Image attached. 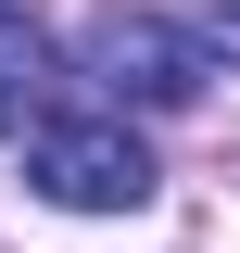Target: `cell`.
I'll return each mask as SVG.
<instances>
[{"label":"cell","mask_w":240,"mask_h":253,"mask_svg":"<svg viewBox=\"0 0 240 253\" xmlns=\"http://www.w3.org/2000/svg\"><path fill=\"white\" fill-rule=\"evenodd\" d=\"M89 76L114 101H152V114H164V101H190L215 76V51L190 26H164V13H101V26H89Z\"/></svg>","instance_id":"7a4b0ae2"},{"label":"cell","mask_w":240,"mask_h":253,"mask_svg":"<svg viewBox=\"0 0 240 253\" xmlns=\"http://www.w3.org/2000/svg\"><path fill=\"white\" fill-rule=\"evenodd\" d=\"M202 51H228V76H240V0H215V38Z\"/></svg>","instance_id":"277c9868"},{"label":"cell","mask_w":240,"mask_h":253,"mask_svg":"<svg viewBox=\"0 0 240 253\" xmlns=\"http://www.w3.org/2000/svg\"><path fill=\"white\" fill-rule=\"evenodd\" d=\"M26 190L63 203V215H139L152 203V152L114 114H38L26 126Z\"/></svg>","instance_id":"6da1fadb"},{"label":"cell","mask_w":240,"mask_h":253,"mask_svg":"<svg viewBox=\"0 0 240 253\" xmlns=\"http://www.w3.org/2000/svg\"><path fill=\"white\" fill-rule=\"evenodd\" d=\"M38 114H51V38L26 13H0V139H26Z\"/></svg>","instance_id":"3957f363"}]
</instances>
